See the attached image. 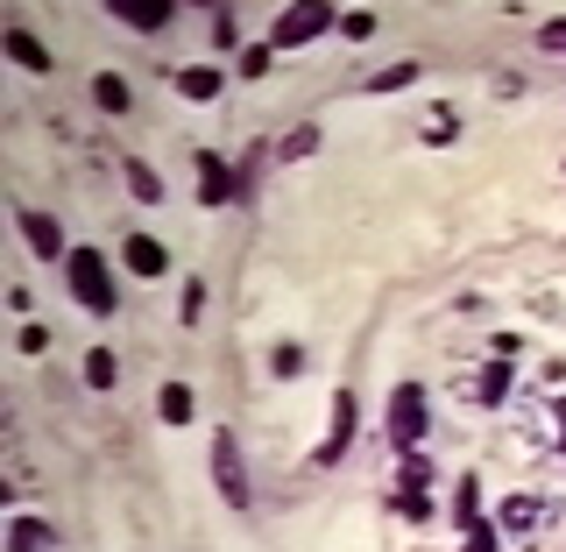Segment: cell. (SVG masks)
Listing matches in <instances>:
<instances>
[{"label":"cell","mask_w":566,"mask_h":552,"mask_svg":"<svg viewBox=\"0 0 566 552\" xmlns=\"http://www.w3.org/2000/svg\"><path fill=\"white\" fill-rule=\"evenodd\" d=\"M276 64V50L270 43H255V50H241V79H262V71Z\"/></svg>","instance_id":"cell-25"},{"label":"cell","mask_w":566,"mask_h":552,"mask_svg":"<svg viewBox=\"0 0 566 552\" xmlns=\"http://www.w3.org/2000/svg\"><path fill=\"white\" fill-rule=\"evenodd\" d=\"M453 524L460 531L482 524V482H474V475H460V489H453Z\"/></svg>","instance_id":"cell-18"},{"label":"cell","mask_w":566,"mask_h":552,"mask_svg":"<svg viewBox=\"0 0 566 552\" xmlns=\"http://www.w3.org/2000/svg\"><path fill=\"white\" fill-rule=\"evenodd\" d=\"M0 43H8V58H14V64H22V71H50V50H43V43H35V35H29V29H8V35H0Z\"/></svg>","instance_id":"cell-16"},{"label":"cell","mask_w":566,"mask_h":552,"mask_svg":"<svg viewBox=\"0 0 566 552\" xmlns=\"http://www.w3.org/2000/svg\"><path fill=\"white\" fill-rule=\"evenodd\" d=\"M503 545V531L495 524H474V531H460V552H495Z\"/></svg>","instance_id":"cell-24"},{"label":"cell","mask_w":566,"mask_h":552,"mask_svg":"<svg viewBox=\"0 0 566 552\" xmlns=\"http://www.w3.org/2000/svg\"><path fill=\"white\" fill-rule=\"evenodd\" d=\"M312 149H318V128H291L276 156H283V164H297V156H312Z\"/></svg>","instance_id":"cell-23"},{"label":"cell","mask_w":566,"mask_h":552,"mask_svg":"<svg viewBox=\"0 0 566 552\" xmlns=\"http://www.w3.org/2000/svg\"><path fill=\"white\" fill-rule=\"evenodd\" d=\"M199 312H206V283H185V326H199Z\"/></svg>","instance_id":"cell-29"},{"label":"cell","mask_w":566,"mask_h":552,"mask_svg":"<svg viewBox=\"0 0 566 552\" xmlns=\"http://www.w3.org/2000/svg\"><path fill=\"white\" fill-rule=\"evenodd\" d=\"M85 383H93V389H114V383H120L114 347H93V354H85Z\"/></svg>","instance_id":"cell-20"},{"label":"cell","mask_w":566,"mask_h":552,"mask_svg":"<svg viewBox=\"0 0 566 552\" xmlns=\"http://www.w3.org/2000/svg\"><path fill=\"white\" fill-rule=\"evenodd\" d=\"M212 482H220V496H227L234 510H248V468H241L234 433H212Z\"/></svg>","instance_id":"cell-6"},{"label":"cell","mask_w":566,"mask_h":552,"mask_svg":"<svg viewBox=\"0 0 566 552\" xmlns=\"http://www.w3.org/2000/svg\"><path fill=\"white\" fill-rule=\"evenodd\" d=\"M170 0H114V22H128V29H142V35H156V29H170Z\"/></svg>","instance_id":"cell-11"},{"label":"cell","mask_w":566,"mask_h":552,"mask_svg":"<svg viewBox=\"0 0 566 552\" xmlns=\"http://www.w3.org/2000/svg\"><path fill=\"white\" fill-rule=\"evenodd\" d=\"M389 447H397V454H424V383H397V389H389Z\"/></svg>","instance_id":"cell-3"},{"label":"cell","mask_w":566,"mask_h":552,"mask_svg":"<svg viewBox=\"0 0 566 552\" xmlns=\"http://www.w3.org/2000/svg\"><path fill=\"white\" fill-rule=\"evenodd\" d=\"M538 43H545V50H566V14H553V22L538 29Z\"/></svg>","instance_id":"cell-31"},{"label":"cell","mask_w":566,"mask_h":552,"mask_svg":"<svg viewBox=\"0 0 566 552\" xmlns=\"http://www.w3.org/2000/svg\"><path fill=\"white\" fill-rule=\"evenodd\" d=\"M517 433H524V447H538V454H566V389L517 404Z\"/></svg>","instance_id":"cell-2"},{"label":"cell","mask_w":566,"mask_h":552,"mask_svg":"<svg viewBox=\"0 0 566 552\" xmlns=\"http://www.w3.org/2000/svg\"><path fill=\"white\" fill-rule=\"evenodd\" d=\"M340 35H354V43H361V35H376V14H368V8H354V14H340Z\"/></svg>","instance_id":"cell-26"},{"label":"cell","mask_w":566,"mask_h":552,"mask_svg":"<svg viewBox=\"0 0 566 552\" xmlns=\"http://www.w3.org/2000/svg\"><path fill=\"white\" fill-rule=\"evenodd\" d=\"M460 397L468 404H510L517 397V376H510V362H489V368H474V376L460 383Z\"/></svg>","instance_id":"cell-9"},{"label":"cell","mask_w":566,"mask_h":552,"mask_svg":"<svg viewBox=\"0 0 566 552\" xmlns=\"http://www.w3.org/2000/svg\"><path fill=\"white\" fill-rule=\"evenodd\" d=\"M120 177H128V191H135L142 206H164V177L142 164V156H120Z\"/></svg>","instance_id":"cell-15"},{"label":"cell","mask_w":566,"mask_h":552,"mask_svg":"<svg viewBox=\"0 0 566 552\" xmlns=\"http://www.w3.org/2000/svg\"><path fill=\"white\" fill-rule=\"evenodd\" d=\"M191 164H199V206H212V212H220L227 199H241V177L227 170V156L199 149V156H191Z\"/></svg>","instance_id":"cell-8"},{"label":"cell","mask_w":566,"mask_h":552,"mask_svg":"<svg viewBox=\"0 0 566 552\" xmlns=\"http://www.w3.org/2000/svg\"><path fill=\"white\" fill-rule=\"evenodd\" d=\"M270 368H276V376H297V368H305V354H297V347H276Z\"/></svg>","instance_id":"cell-30"},{"label":"cell","mask_w":566,"mask_h":552,"mask_svg":"<svg viewBox=\"0 0 566 552\" xmlns=\"http://www.w3.org/2000/svg\"><path fill=\"white\" fill-rule=\"evenodd\" d=\"M354 418H361V412H354V397L340 389V397H333V439L318 447V468H333V460L347 454V439H354Z\"/></svg>","instance_id":"cell-14"},{"label":"cell","mask_w":566,"mask_h":552,"mask_svg":"<svg viewBox=\"0 0 566 552\" xmlns=\"http://www.w3.org/2000/svg\"><path fill=\"white\" fill-rule=\"evenodd\" d=\"M8 552H64V545H57V524L14 518V524H8Z\"/></svg>","instance_id":"cell-12"},{"label":"cell","mask_w":566,"mask_h":552,"mask_svg":"<svg viewBox=\"0 0 566 552\" xmlns=\"http://www.w3.org/2000/svg\"><path fill=\"white\" fill-rule=\"evenodd\" d=\"M326 29H333V8H318V0H312V8H283V14H276L270 43H276V50H297V43H318Z\"/></svg>","instance_id":"cell-5"},{"label":"cell","mask_w":566,"mask_h":552,"mask_svg":"<svg viewBox=\"0 0 566 552\" xmlns=\"http://www.w3.org/2000/svg\"><path fill=\"white\" fill-rule=\"evenodd\" d=\"M220 71H212V64H191V71H177V93H185V100H220Z\"/></svg>","instance_id":"cell-17"},{"label":"cell","mask_w":566,"mask_h":552,"mask_svg":"<svg viewBox=\"0 0 566 552\" xmlns=\"http://www.w3.org/2000/svg\"><path fill=\"white\" fill-rule=\"evenodd\" d=\"M93 100L106 106V114H128V106H135V93H128V79H120V71H99V79H93Z\"/></svg>","instance_id":"cell-19"},{"label":"cell","mask_w":566,"mask_h":552,"mask_svg":"<svg viewBox=\"0 0 566 552\" xmlns=\"http://www.w3.org/2000/svg\"><path fill=\"white\" fill-rule=\"evenodd\" d=\"M64 283H71V298H78V305L93 312V319H114V312H120L114 270H106L99 248H71V256H64Z\"/></svg>","instance_id":"cell-1"},{"label":"cell","mask_w":566,"mask_h":552,"mask_svg":"<svg viewBox=\"0 0 566 552\" xmlns=\"http://www.w3.org/2000/svg\"><path fill=\"white\" fill-rule=\"evenodd\" d=\"M397 518H411V524H424L432 518V460L424 454H403V468H397Z\"/></svg>","instance_id":"cell-4"},{"label":"cell","mask_w":566,"mask_h":552,"mask_svg":"<svg viewBox=\"0 0 566 552\" xmlns=\"http://www.w3.org/2000/svg\"><path fill=\"white\" fill-rule=\"evenodd\" d=\"M156 412H164V425H185V418H191V389H185V383H164Z\"/></svg>","instance_id":"cell-21"},{"label":"cell","mask_w":566,"mask_h":552,"mask_svg":"<svg viewBox=\"0 0 566 552\" xmlns=\"http://www.w3.org/2000/svg\"><path fill=\"white\" fill-rule=\"evenodd\" d=\"M14 347H22V354H43L50 347V326H22V333H14Z\"/></svg>","instance_id":"cell-28"},{"label":"cell","mask_w":566,"mask_h":552,"mask_svg":"<svg viewBox=\"0 0 566 552\" xmlns=\"http://www.w3.org/2000/svg\"><path fill=\"white\" fill-rule=\"evenodd\" d=\"M22 241L35 248L43 262H57V256H71V241H64V227L50 220V212H22Z\"/></svg>","instance_id":"cell-10"},{"label":"cell","mask_w":566,"mask_h":552,"mask_svg":"<svg viewBox=\"0 0 566 552\" xmlns=\"http://www.w3.org/2000/svg\"><path fill=\"white\" fill-rule=\"evenodd\" d=\"M411 79H418V64H389V71H376V79H368V93H403Z\"/></svg>","instance_id":"cell-22"},{"label":"cell","mask_w":566,"mask_h":552,"mask_svg":"<svg viewBox=\"0 0 566 552\" xmlns=\"http://www.w3.org/2000/svg\"><path fill=\"white\" fill-rule=\"evenodd\" d=\"M120 262H128L135 277H164V270H170V256H164V241H156V235H128Z\"/></svg>","instance_id":"cell-13"},{"label":"cell","mask_w":566,"mask_h":552,"mask_svg":"<svg viewBox=\"0 0 566 552\" xmlns=\"http://www.w3.org/2000/svg\"><path fill=\"white\" fill-rule=\"evenodd\" d=\"M545 518H553V503H545V496H510L503 510H495V531H503V539H538L545 531Z\"/></svg>","instance_id":"cell-7"},{"label":"cell","mask_w":566,"mask_h":552,"mask_svg":"<svg viewBox=\"0 0 566 552\" xmlns=\"http://www.w3.org/2000/svg\"><path fill=\"white\" fill-rule=\"evenodd\" d=\"M447 135H460V121L447 114V106H439V114H432V121H424V142H447Z\"/></svg>","instance_id":"cell-27"}]
</instances>
